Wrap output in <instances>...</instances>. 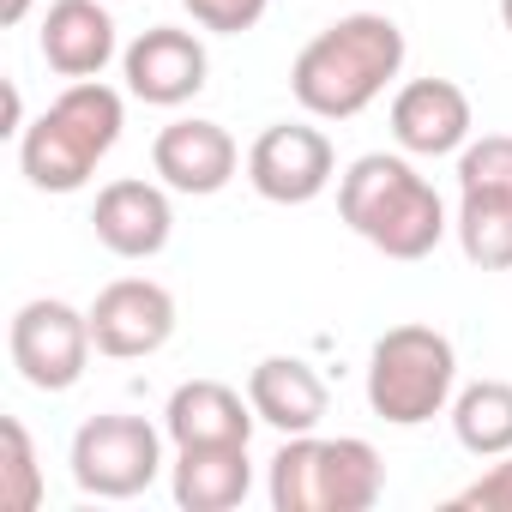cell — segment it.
<instances>
[{
    "label": "cell",
    "instance_id": "603a6c76",
    "mask_svg": "<svg viewBox=\"0 0 512 512\" xmlns=\"http://www.w3.org/2000/svg\"><path fill=\"white\" fill-rule=\"evenodd\" d=\"M446 512H512V452L494 458L470 488H458L446 500Z\"/></svg>",
    "mask_w": 512,
    "mask_h": 512
},
{
    "label": "cell",
    "instance_id": "277c9868",
    "mask_svg": "<svg viewBox=\"0 0 512 512\" xmlns=\"http://www.w3.org/2000/svg\"><path fill=\"white\" fill-rule=\"evenodd\" d=\"M266 494L278 512H368L386 494V464L356 434H284L266 470Z\"/></svg>",
    "mask_w": 512,
    "mask_h": 512
},
{
    "label": "cell",
    "instance_id": "d4e9b609",
    "mask_svg": "<svg viewBox=\"0 0 512 512\" xmlns=\"http://www.w3.org/2000/svg\"><path fill=\"white\" fill-rule=\"evenodd\" d=\"M31 13V0H0V19H7V25H19Z\"/></svg>",
    "mask_w": 512,
    "mask_h": 512
},
{
    "label": "cell",
    "instance_id": "4fadbf2b",
    "mask_svg": "<svg viewBox=\"0 0 512 512\" xmlns=\"http://www.w3.org/2000/svg\"><path fill=\"white\" fill-rule=\"evenodd\" d=\"M470 97L452 79H410L392 97V139L404 157H458L470 145Z\"/></svg>",
    "mask_w": 512,
    "mask_h": 512
},
{
    "label": "cell",
    "instance_id": "e0dca14e",
    "mask_svg": "<svg viewBox=\"0 0 512 512\" xmlns=\"http://www.w3.org/2000/svg\"><path fill=\"white\" fill-rule=\"evenodd\" d=\"M175 506L181 512H229L253 488L247 446H175Z\"/></svg>",
    "mask_w": 512,
    "mask_h": 512
},
{
    "label": "cell",
    "instance_id": "d6986e66",
    "mask_svg": "<svg viewBox=\"0 0 512 512\" xmlns=\"http://www.w3.org/2000/svg\"><path fill=\"white\" fill-rule=\"evenodd\" d=\"M452 434L470 458H506L512 452V386L470 380L464 392H452Z\"/></svg>",
    "mask_w": 512,
    "mask_h": 512
},
{
    "label": "cell",
    "instance_id": "ac0fdd59",
    "mask_svg": "<svg viewBox=\"0 0 512 512\" xmlns=\"http://www.w3.org/2000/svg\"><path fill=\"white\" fill-rule=\"evenodd\" d=\"M452 229L476 272H512V187H458Z\"/></svg>",
    "mask_w": 512,
    "mask_h": 512
},
{
    "label": "cell",
    "instance_id": "30bf717a",
    "mask_svg": "<svg viewBox=\"0 0 512 512\" xmlns=\"http://www.w3.org/2000/svg\"><path fill=\"white\" fill-rule=\"evenodd\" d=\"M205 73H211V55L193 31L181 25H151L139 31L127 49H121V79L139 103L151 109H181L205 91Z\"/></svg>",
    "mask_w": 512,
    "mask_h": 512
},
{
    "label": "cell",
    "instance_id": "9a60e30c",
    "mask_svg": "<svg viewBox=\"0 0 512 512\" xmlns=\"http://www.w3.org/2000/svg\"><path fill=\"white\" fill-rule=\"evenodd\" d=\"M247 404L278 434H314L326 422V410H332V392L302 356H266L247 374Z\"/></svg>",
    "mask_w": 512,
    "mask_h": 512
},
{
    "label": "cell",
    "instance_id": "cb8c5ba5",
    "mask_svg": "<svg viewBox=\"0 0 512 512\" xmlns=\"http://www.w3.org/2000/svg\"><path fill=\"white\" fill-rule=\"evenodd\" d=\"M0 133H25V97H19V85H7V127Z\"/></svg>",
    "mask_w": 512,
    "mask_h": 512
},
{
    "label": "cell",
    "instance_id": "2e32d148",
    "mask_svg": "<svg viewBox=\"0 0 512 512\" xmlns=\"http://www.w3.org/2000/svg\"><path fill=\"white\" fill-rule=\"evenodd\" d=\"M253 422H260L253 404L223 380H187L169 392V410H163V428L175 446H247Z\"/></svg>",
    "mask_w": 512,
    "mask_h": 512
},
{
    "label": "cell",
    "instance_id": "44dd1931",
    "mask_svg": "<svg viewBox=\"0 0 512 512\" xmlns=\"http://www.w3.org/2000/svg\"><path fill=\"white\" fill-rule=\"evenodd\" d=\"M458 187H512V133H482L458 151Z\"/></svg>",
    "mask_w": 512,
    "mask_h": 512
},
{
    "label": "cell",
    "instance_id": "ffe728a7",
    "mask_svg": "<svg viewBox=\"0 0 512 512\" xmlns=\"http://www.w3.org/2000/svg\"><path fill=\"white\" fill-rule=\"evenodd\" d=\"M0 446H7V488L0 494H7L13 512H37L43 506V470H37V446H31L19 416L0 422Z\"/></svg>",
    "mask_w": 512,
    "mask_h": 512
},
{
    "label": "cell",
    "instance_id": "5bb4252c",
    "mask_svg": "<svg viewBox=\"0 0 512 512\" xmlns=\"http://www.w3.org/2000/svg\"><path fill=\"white\" fill-rule=\"evenodd\" d=\"M37 49H43L49 73H61V79H97L121 43H115V19L103 0H49Z\"/></svg>",
    "mask_w": 512,
    "mask_h": 512
},
{
    "label": "cell",
    "instance_id": "5b68a950",
    "mask_svg": "<svg viewBox=\"0 0 512 512\" xmlns=\"http://www.w3.org/2000/svg\"><path fill=\"white\" fill-rule=\"evenodd\" d=\"M458 350L434 326H392L368 356V410L392 428H422L452 404Z\"/></svg>",
    "mask_w": 512,
    "mask_h": 512
},
{
    "label": "cell",
    "instance_id": "8fae6325",
    "mask_svg": "<svg viewBox=\"0 0 512 512\" xmlns=\"http://www.w3.org/2000/svg\"><path fill=\"white\" fill-rule=\"evenodd\" d=\"M151 169H157V181H163L169 193L211 199V193H223V187L235 181L241 145L229 139V127L187 115V121H169V127L151 139Z\"/></svg>",
    "mask_w": 512,
    "mask_h": 512
},
{
    "label": "cell",
    "instance_id": "8992f818",
    "mask_svg": "<svg viewBox=\"0 0 512 512\" xmlns=\"http://www.w3.org/2000/svg\"><path fill=\"white\" fill-rule=\"evenodd\" d=\"M73 482L97 500H133L163 476V434L145 416L103 410L73 434Z\"/></svg>",
    "mask_w": 512,
    "mask_h": 512
},
{
    "label": "cell",
    "instance_id": "484cf974",
    "mask_svg": "<svg viewBox=\"0 0 512 512\" xmlns=\"http://www.w3.org/2000/svg\"><path fill=\"white\" fill-rule=\"evenodd\" d=\"M500 25H506V31H512V0H500Z\"/></svg>",
    "mask_w": 512,
    "mask_h": 512
},
{
    "label": "cell",
    "instance_id": "7c38bea8",
    "mask_svg": "<svg viewBox=\"0 0 512 512\" xmlns=\"http://www.w3.org/2000/svg\"><path fill=\"white\" fill-rule=\"evenodd\" d=\"M91 229L97 241L115 253V260H157L175 235V205L157 181H139V175H121L97 193L91 205Z\"/></svg>",
    "mask_w": 512,
    "mask_h": 512
},
{
    "label": "cell",
    "instance_id": "7a4b0ae2",
    "mask_svg": "<svg viewBox=\"0 0 512 512\" xmlns=\"http://www.w3.org/2000/svg\"><path fill=\"white\" fill-rule=\"evenodd\" d=\"M338 217L380 247L386 260H428V253L446 241V199L434 193V181L392 151H368L338 175Z\"/></svg>",
    "mask_w": 512,
    "mask_h": 512
},
{
    "label": "cell",
    "instance_id": "9c48e42d",
    "mask_svg": "<svg viewBox=\"0 0 512 512\" xmlns=\"http://www.w3.org/2000/svg\"><path fill=\"white\" fill-rule=\"evenodd\" d=\"M85 314H91L97 350L115 356V362L157 356V350L175 338V296H169L157 278H115V284L97 290V302H91Z\"/></svg>",
    "mask_w": 512,
    "mask_h": 512
},
{
    "label": "cell",
    "instance_id": "3957f363",
    "mask_svg": "<svg viewBox=\"0 0 512 512\" xmlns=\"http://www.w3.org/2000/svg\"><path fill=\"white\" fill-rule=\"evenodd\" d=\"M127 127V103L103 79H73L25 133H19V169L37 193H79L97 163L115 151Z\"/></svg>",
    "mask_w": 512,
    "mask_h": 512
},
{
    "label": "cell",
    "instance_id": "ba28073f",
    "mask_svg": "<svg viewBox=\"0 0 512 512\" xmlns=\"http://www.w3.org/2000/svg\"><path fill=\"white\" fill-rule=\"evenodd\" d=\"M338 175V151L308 121H278L247 145V181L272 205H314Z\"/></svg>",
    "mask_w": 512,
    "mask_h": 512
},
{
    "label": "cell",
    "instance_id": "7402d4cb",
    "mask_svg": "<svg viewBox=\"0 0 512 512\" xmlns=\"http://www.w3.org/2000/svg\"><path fill=\"white\" fill-rule=\"evenodd\" d=\"M181 7L193 13V25H199V31L241 37V31H253V25L266 19V7H272V0H181Z\"/></svg>",
    "mask_w": 512,
    "mask_h": 512
},
{
    "label": "cell",
    "instance_id": "52a82bcc",
    "mask_svg": "<svg viewBox=\"0 0 512 512\" xmlns=\"http://www.w3.org/2000/svg\"><path fill=\"white\" fill-rule=\"evenodd\" d=\"M7 350H13V368H19L25 386H37V392H73L85 380L91 350H97L91 314H79L73 302L37 296V302H25L13 314Z\"/></svg>",
    "mask_w": 512,
    "mask_h": 512
},
{
    "label": "cell",
    "instance_id": "6da1fadb",
    "mask_svg": "<svg viewBox=\"0 0 512 512\" xmlns=\"http://www.w3.org/2000/svg\"><path fill=\"white\" fill-rule=\"evenodd\" d=\"M404 73V31L386 13L332 19L290 67V91L314 121H356Z\"/></svg>",
    "mask_w": 512,
    "mask_h": 512
}]
</instances>
